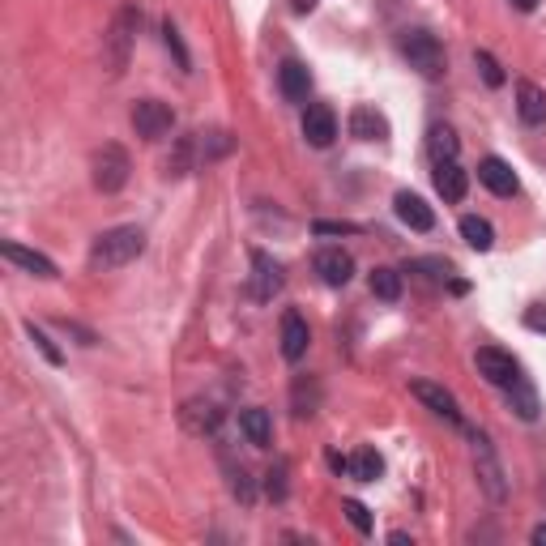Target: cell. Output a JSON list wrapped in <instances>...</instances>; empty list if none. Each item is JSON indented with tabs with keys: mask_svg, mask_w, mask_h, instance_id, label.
I'll use <instances>...</instances> for the list:
<instances>
[{
	"mask_svg": "<svg viewBox=\"0 0 546 546\" xmlns=\"http://www.w3.org/2000/svg\"><path fill=\"white\" fill-rule=\"evenodd\" d=\"M461 239H465V244H470V248L487 252V248L495 244V227H491L487 218H474V214H465V218H461Z\"/></svg>",
	"mask_w": 546,
	"mask_h": 546,
	"instance_id": "cell-26",
	"label": "cell"
},
{
	"mask_svg": "<svg viewBox=\"0 0 546 546\" xmlns=\"http://www.w3.org/2000/svg\"><path fill=\"white\" fill-rule=\"evenodd\" d=\"M163 43H167V52L175 56V64L180 69H192V56H188V47L180 39V30H175V22H163Z\"/></svg>",
	"mask_w": 546,
	"mask_h": 546,
	"instance_id": "cell-30",
	"label": "cell"
},
{
	"mask_svg": "<svg viewBox=\"0 0 546 546\" xmlns=\"http://www.w3.org/2000/svg\"><path fill=\"white\" fill-rule=\"evenodd\" d=\"M265 491H269V500H286V461H278V465L269 470Z\"/></svg>",
	"mask_w": 546,
	"mask_h": 546,
	"instance_id": "cell-33",
	"label": "cell"
},
{
	"mask_svg": "<svg viewBox=\"0 0 546 546\" xmlns=\"http://www.w3.org/2000/svg\"><path fill=\"white\" fill-rule=\"evenodd\" d=\"M90 180L99 192H120L128 184V171H133V163H128V154L120 146H103L94 150V163H90Z\"/></svg>",
	"mask_w": 546,
	"mask_h": 546,
	"instance_id": "cell-4",
	"label": "cell"
},
{
	"mask_svg": "<svg viewBox=\"0 0 546 546\" xmlns=\"http://www.w3.org/2000/svg\"><path fill=\"white\" fill-rule=\"evenodd\" d=\"M474 363H478V376H483L487 384H495V389H508V384L521 376L517 359H512L508 350H500V346H478Z\"/></svg>",
	"mask_w": 546,
	"mask_h": 546,
	"instance_id": "cell-7",
	"label": "cell"
},
{
	"mask_svg": "<svg viewBox=\"0 0 546 546\" xmlns=\"http://www.w3.org/2000/svg\"><path fill=\"white\" fill-rule=\"evenodd\" d=\"M316 273L325 286H346L350 278H355V261H350V252L342 248H320L316 252Z\"/></svg>",
	"mask_w": 546,
	"mask_h": 546,
	"instance_id": "cell-14",
	"label": "cell"
},
{
	"mask_svg": "<svg viewBox=\"0 0 546 546\" xmlns=\"http://www.w3.org/2000/svg\"><path fill=\"white\" fill-rule=\"evenodd\" d=\"M231 491H235L244 504H252V478H248L244 465H239V470H231Z\"/></svg>",
	"mask_w": 546,
	"mask_h": 546,
	"instance_id": "cell-35",
	"label": "cell"
},
{
	"mask_svg": "<svg viewBox=\"0 0 546 546\" xmlns=\"http://www.w3.org/2000/svg\"><path fill=\"white\" fill-rule=\"evenodd\" d=\"M512 5H517L521 13H534V9H538V0H512Z\"/></svg>",
	"mask_w": 546,
	"mask_h": 546,
	"instance_id": "cell-39",
	"label": "cell"
},
{
	"mask_svg": "<svg viewBox=\"0 0 546 546\" xmlns=\"http://www.w3.org/2000/svg\"><path fill=\"white\" fill-rule=\"evenodd\" d=\"M474 470H478V483H483L487 491V500H508V483H504V470H500V461H495V448L491 440L483 436V431H474Z\"/></svg>",
	"mask_w": 546,
	"mask_h": 546,
	"instance_id": "cell-5",
	"label": "cell"
},
{
	"mask_svg": "<svg viewBox=\"0 0 546 546\" xmlns=\"http://www.w3.org/2000/svg\"><path fill=\"white\" fill-rule=\"evenodd\" d=\"M427 150H431V158L436 163H448V158H457V150H461V141H457V133L448 124H436L427 133Z\"/></svg>",
	"mask_w": 546,
	"mask_h": 546,
	"instance_id": "cell-25",
	"label": "cell"
},
{
	"mask_svg": "<svg viewBox=\"0 0 546 546\" xmlns=\"http://www.w3.org/2000/svg\"><path fill=\"white\" fill-rule=\"evenodd\" d=\"M342 512H346V521L355 525L359 534H372V512H367L359 500H346V504H342Z\"/></svg>",
	"mask_w": 546,
	"mask_h": 546,
	"instance_id": "cell-32",
	"label": "cell"
},
{
	"mask_svg": "<svg viewBox=\"0 0 546 546\" xmlns=\"http://www.w3.org/2000/svg\"><path fill=\"white\" fill-rule=\"evenodd\" d=\"M478 184L483 188H491L495 197H512V192L521 188V180H517V171H512L504 158H483V163H478Z\"/></svg>",
	"mask_w": 546,
	"mask_h": 546,
	"instance_id": "cell-13",
	"label": "cell"
},
{
	"mask_svg": "<svg viewBox=\"0 0 546 546\" xmlns=\"http://www.w3.org/2000/svg\"><path fill=\"white\" fill-rule=\"evenodd\" d=\"M393 210H397V218L406 222L410 231H431V227H436V214H431V205L419 197V192H397Z\"/></svg>",
	"mask_w": 546,
	"mask_h": 546,
	"instance_id": "cell-15",
	"label": "cell"
},
{
	"mask_svg": "<svg viewBox=\"0 0 546 546\" xmlns=\"http://www.w3.org/2000/svg\"><path fill=\"white\" fill-rule=\"evenodd\" d=\"M465 188H470V175L461 171L457 158H448V163H436V192L444 201H465Z\"/></svg>",
	"mask_w": 546,
	"mask_h": 546,
	"instance_id": "cell-18",
	"label": "cell"
},
{
	"mask_svg": "<svg viewBox=\"0 0 546 546\" xmlns=\"http://www.w3.org/2000/svg\"><path fill=\"white\" fill-rule=\"evenodd\" d=\"M308 346H312L308 320H303L299 312H286L282 316V359L286 363H299L303 355H308Z\"/></svg>",
	"mask_w": 546,
	"mask_h": 546,
	"instance_id": "cell-12",
	"label": "cell"
},
{
	"mask_svg": "<svg viewBox=\"0 0 546 546\" xmlns=\"http://www.w3.org/2000/svg\"><path fill=\"white\" fill-rule=\"evenodd\" d=\"M137 26H141V9L137 5H124L116 18H111L107 35H103V60H107V73L120 77L128 69V56H133V39H137Z\"/></svg>",
	"mask_w": 546,
	"mask_h": 546,
	"instance_id": "cell-2",
	"label": "cell"
},
{
	"mask_svg": "<svg viewBox=\"0 0 546 546\" xmlns=\"http://www.w3.org/2000/svg\"><path fill=\"white\" fill-rule=\"evenodd\" d=\"M504 393H508V410L517 414V419H525V423H534V419H538V410H542V406H538V393H534V384H529L525 376H517V380H512Z\"/></svg>",
	"mask_w": 546,
	"mask_h": 546,
	"instance_id": "cell-19",
	"label": "cell"
},
{
	"mask_svg": "<svg viewBox=\"0 0 546 546\" xmlns=\"http://www.w3.org/2000/svg\"><path fill=\"white\" fill-rule=\"evenodd\" d=\"M525 325L538 329V333H546V303H534V308L525 312Z\"/></svg>",
	"mask_w": 546,
	"mask_h": 546,
	"instance_id": "cell-36",
	"label": "cell"
},
{
	"mask_svg": "<svg viewBox=\"0 0 546 546\" xmlns=\"http://www.w3.org/2000/svg\"><path fill=\"white\" fill-rule=\"evenodd\" d=\"M278 291H282V265L273 261L269 252L256 248V252H252V295L265 303V299H273Z\"/></svg>",
	"mask_w": 546,
	"mask_h": 546,
	"instance_id": "cell-11",
	"label": "cell"
},
{
	"mask_svg": "<svg viewBox=\"0 0 546 546\" xmlns=\"http://www.w3.org/2000/svg\"><path fill=\"white\" fill-rule=\"evenodd\" d=\"M316 5H320V0H291V9H295V13H312Z\"/></svg>",
	"mask_w": 546,
	"mask_h": 546,
	"instance_id": "cell-37",
	"label": "cell"
},
{
	"mask_svg": "<svg viewBox=\"0 0 546 546\" xmlns=\"http://www.w3.org/2000/svg\"><path fill=\"white\" fill-rule=\"evenodd\" d=\"M239 431L248 436V444L265 448L273 440V423H269V410H244L239 414Z\"/></svg>",
	"mask_w": 546,
	"mask_h": 546,
	"instance_id": "cell-22",
	"label": "cell"
},
{
	"mask_svg": "<svg viewBox=\"0 0 546 546\" xmlns=\"http://www.w3.org/2000/svg\"><path fill=\"white\" fill-rule=\"evenodd\" d=\"M401 56L410 60V69H419L423 77H440L444 73V47L431 30H401Z\"/></svg>",
	"mask_w": 546,
	"mask_h": 546,
	"instance_id": "cell-3",
	"label": "cell"
},
{
	"mask_svg": "<svg viewBox=\"0 0 546 546\" xmlns=\"http://www.w3.org/2000/svg\"><path fill=\"white\" fill-rule=\"evenodd\" d=\"M26 333H30V342H35V346L43 350V359H47V363H56V367L64 363V355H60V350H56L52 342H47V333H43V329H35V325H26Z\"/></svg>",
	"mask_w": 546,
	"mask_h": 546,
	"instance_id": "cell-34",
	"label": "cell"
},
{
	"mask_svg": "<svg viewBox=\"0 0 546 546\" xmlns=\"http://www.w3.org/2000/svg\"><path fill=\"white\" fill-rule=\"evenodd\" d=\"M278 90H282V99L286 103H303L312 94V73H308V64L303 60H282L278 64Z\"/></svg>",
	"mask_w": 546,
	"mask_h": 546,
	"instance_id": "cell-10",
	"label": "cell"
},
{
	"mask_svg": "<svg viewBox=\"0 0 546 546\" xmlns=\"http://www.w3.org/2000/svg\"><path fill=\"white\" fill-rule=\"evenodd\" d=\"M0 252H5V261H9V265L26 269L30 278H56V265L47 261L43 252H35V248H22V244H13V239H9V244L0 248Z\"/></svg>",
	"mask_w": 546,
	"mask_h": 546,
	"instance_id": "cell-17",
	"label": "cell"
},
{
	"mask_svg": "<svg viewBox=\"0 0 546 546\" xmlns=\"http://www.w3.org/2000/svg\"><path fill=\"white\" fill-rule=\"evenodd\" d=\"M192 158H197V137H180L175 141V154L167 158V175H188Z\"/></svg>",
	"mask_w": 546,
	"mask_h": 546,
	"instance_id": "cell-29",
	"label": "cell"
},
{
	"mask_svg": "<svg viewBox=\"0 0 546 546\" xmlns=\"http://www.w3.org/2000/svg\"><path fill=\"white\" fill-rule=\"evenodd\" d=\"M474 64H478V73H483V82L495 90V86H504V64L495 60L491 52H474Z\"/></svg>",
	"mask_w": 546,
	"mask_h": 546,
	"instance_id": "cell-31",
	"label": "cell"
},
{
	"mask_svg": "<svg viewBox=\"0 0 546 546\" xmlns=\"http://www.w3.org/2000/svg\"><path fill=\"white\" fill-rule=\"evenodd\" d=\"M529 542H534V546H546V525H538L534 534H529Z\"/></svg>",
	"mask_w": 546,
	"mask_h": 546,
	"instance_id": "cell-38",
	"label": "cell"
},
{
	"mask_svg": "<svg viewBox=\"0 0 546 546\" xmlns=\"http://www.w3.org/2000/svg\"><path fill=\"white\" fill-rule=\"evenodd\" d=\"M201 141H197V154L205 158V163H214V158H222V154H231V146H235V137L227 133V128H210V133H197Z\"/></svg>",
	"mask_w": 546,
	"mask_h": 546,
	"instance_id": "cell-27",
	"label": "cell"
},
{
	"mask_svg": "<svg viewBox=\"0 0 546 546\" xmlns=\"http://www.w3.org/2000/svg\"><path fill=\"white\" fill-rule=\"evenodd\" d=\"M146 252V231L141 227H111L94 239L90 248V265L94 269H120L128 261H137V256Z\"/></svg>",
	"mask_w": 546,
	"mask_h": 546,
	"instance_id": "cell-1",
	"label": "cell"
},
{
	"mask_svg": "<svg viewBox=\"0 0 546 546\" xmlns=\"http://www.w3.org/2000/svg\"><path fill=\"white\" fill-rule=\"evenodd\" d=\"M291 406H295L299 419H308V414H316V406H320V380L299 376V380H295V389H291Z\"/></svg>",
	"mask_w": 546,
	"mask_h": 546,
	"instance_id": "cell-24",
	"label": "cell"
},
{
	"mask_svg": "<svg viewBox=\"0 0 546 546\" xmlns=\"http://www.w3.org/2000/svg\"><path fill=\"white\" fill-rule=\"evenodd\" d=\"M350 137H359V141H384V137H389V120H384V111L359 103L355 111H350Z\"/></svg>",
	"mask_w": 546,
	"mask_h": 546,
	"instance_id": "cell-16",
	"label": "cell"
},
{
	"mask_svg": "<svg viewBox=\"0 0 546 546\" xmlns=\"http://www.w3.org/2000/svg\"><path fill=\"white\" fill-rule=\"evenodd\" d=\"M410 393L423 401V406L431 410V414H440V419H448L453 427H461L465 419H461V406H457V397L444 389V384H431V380H414L410 384Z\"/></svg>",
	"mask_w": 546,
	"mask_h": 546,
	"instance_id": "cell-8",
	"label": "cell"
},
{
	"mask_svg": "<svg viewBox=\"0 0 546 546\" xmlns=\"http://www.w3.org/2000/svg\"><path fill=\"white\" fill-rule=\"evenodd\" d=\"M372 295L384 303H397L401 299V273L397 269H372Z\"/></svg>",
	"mask_w": 546,
	"mask_h": 546,
	"instance_id": "cell-28",
	"label": "cell"
},
{
	"mask_svg": "<svg viewBox=\"0 0 546 546\" xmlns=\"http://www.w3.org/2000/svg\"><path fill=\"white\" fill-rule=\"evenodd\" d=\"M133 128H137V137L158 141V137H167L171 128H175V111L163 99H141L133 107Z\"/></svg>",
	"mask_w": 546,
	"mask_h": 546,
	"instance_id": "cell-6",
	"label": "cell"
},
{
	"mask_svg": "<svg viewBox=\"0 0 546 546\" xmlns=\"http://www.w3.org/2000/svg\"><path fill=\"white\" fill-rule=\"evenodd\" d=\"M218 419H222V414L210 406V401H188V406H184V427L192 431V436H205V431H214Z\"/></svg>",
	"mask_w": 546,
	"mask_h": 546,
	"instance_id": "cell-23",
	"label": "cell"
},
{
	"mask_svg": "<svg viewBox=\"0 0 546 546\" xmlns=\"http://www.w3.org/2000/svg\"><path fill=\"white\" fill-rule=\"evenodd\" d=\"M346 474L355 478V483H376V478L384 474V457L376 453V448H355V453L346 457Z\"/></svg>",
	"mask_w": 546,
	"mask_h": 546,
	"instance_id": "cell-20",
	"label": "cell"
},
{
	"mask_svg": "<svg viewBox=\"0 0 546 546\" xmlns=\"http://www.w3.org/2000/svg\"><path fill=\"white\" fill-rule=\"evenodd\" d=\"M303 137H308V146L329 150L333 137H337V116H333V107H325V103H308V111H303Z\"/></svg>",
	"mask_w": 546,
	"mask_h": 546,
	"instance_id": "cell-9",
	"label": "cell"
},
{
	"mask_svg": "<svg viewBox=\"0 0 546 546\" xmlns=\"http://www.w3.org/2000/svg\"><path fill=\"white\" fill-rule=\"evenodd\" d=\"M517 116L525 124H546V90L534 82H521L517 86Z\"/></svg>",
	"mask_w": 546,
	"mask_h": 546,
	"instance_id": "cell-21",
	"label": "cell"
}]
</instances>
